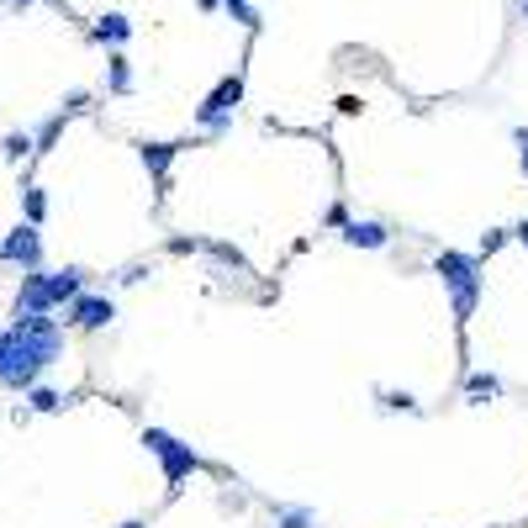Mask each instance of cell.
<instances>
[{"label":"cell","mask_w":528,"mask_h":528,"mask_svg":"<svg viewBox=\"0 0 528 528\" xmlns=\"http://www.w3.org/2000/svg\"><path fill=\"white\" fill-rule=\"evenodd\" d=\"M59 354L64 328L53 323V312H16V323L0 328V386L27 391Z\"/></svg>","instance_id":"6da1fadb"},{"label":"cell","mask_w":528,"mask_h":528,"mask_svg":"<svg viewBox=\"0 0 528 528\" xmlns=\"http://www.w3.org/2000/svg\"><path fill=\"white\" fill-rule=\"evenodd\" d=\"M433 275L444 280L449 301H455V323L465 328L470 317H476V307H481V259L460 254V249H444L439 259H433Z\"/></svg>","instance_id":"7a4b0ae2"},{"label":"cell","mask_w":528,"mask_h":528,"mask_svg":"<svg viewBox=\"0 0 528 528\" xmlns=\"http://www.w3.org/2000/svg\"><path fill=\"white\" fill-rule=\"evenodd\" d=\"M143 444H148V455L159 460L169 492H180V481H191L196 470H201V455H196V449L185 444V439H175L169 428H143Z\"/></svg>","instance_id":"3957f363"},{"label":"cell","mask_w":528,"mask_h":528,"mask_svg":"<svg viewBox=\"0 0 528 528\" xmlns=\"http://www.w3.org/2000/svg\"><path fill=\"white\" fill-rule=\"evenodd\" d=\"M238 101H243V74H228L212 96H206L201 106H196V122L206 127V132H228L233 127V111H238Z\"/></svg>","instance_id":"277c9868"},{"label":"cell","mask_w":528,"mask_h":528,"mask_svg":"<svg viewBox=\"0 0 528 528\" xmlns=\"http://www.w3.org/2000/svg\"><path fill=\"white\" fill-rule=\"evenodd\" d=\"M0 259L6 264H22V270H37L43 264V233H37V222H16L0 243Z\"/></svg>","instance_id":"5b68a950"},{"label":"cell","mask_w":528,"mask_h":528,"mask_svg":"<svg viewBox=\"0 0 528 528\" xmlns=\"http://www.w3.org/2000/svg\"><path fill=\"white\" fill-rule=\"evenodd\" d=\"M64 323H74V328H90V333H96V328H106L111 323V317H117V301H111V296H69L64 301Z\"/></svg>","instance_id":"8992f818"},{"label":"cell","mask_w":528,"mask_h":528,"mask_svg":"<svg viewBox=\"0 0 528 528\" xmlns=\"http://www.w3.org/2000/svg\"><path fill=\"white\" fill-rule=\"evenodd\" d=\"M16 312H53L43 264H37V270H27V275H22V286H16Z\"/></svg>","instance_id":"52a82bcc"},{"label":"cell","mask_w":528,"mask_h":528,"mask_svg":"<svg viewBox=\"0 0 528 528\" xmlns=\"http://www.w3.org/2000/svg\"><path fill=\"white\" fill-rule=\"evenodd\" d=\"M338 228H344V243H349V249H386V243H391V233L381 228V222L344 217V222H338Z\"/></svg>","instance_id":"ba28073f"},{"label":"cell","mask_w":528,"mask_h":528,"mask_svg":"<svg viewBox=\"0 0 528 528\" xmlns=\"http://www.w3.org/2000/svg\"><path fill=\"white\" fill-rule=\"evenodd\" d=\"M143 154V164H148V175H154V185H159V196H164V185H169V164H175V154L180 148L175 143H143L138 148Z\"/></svg>","instance_id":"9c48e42d"},{"label":"cell","mask_w":528,"mask_h":528,"mask_svg":"<svg viewBox=\"0 0 528 528\" xmlns=\"http://www.w3.org/2000/svg\"><path fill=\"white\" fill-rule=\"evenodd\" d=\"M43 275H48V301H53V312H59L69 296L85 291V270H43Z\"/></svg>","instance_id":"30bf717a"},{"label":"cell","mask_w":528,"mask_h":528,"mask_svg":"<svg viewBox=\"0 0 528 528\" xmlns=\"http://www.w3.org/2000/svg\"><path fill=\"white\" fill-rule=\"evenodd\" d=\"M90 37H96V43H111V48H122V43H127V37H132V22H127V16H122V11H106V16H101V22H96V27H90Z\"/></svg>","instance_id":"8fae6325"},{"label":"cell","mask_w":528,"mask_h":528,"mask_svg":"<svg viewBox=\"0 0 528 528\" xmlns=\"http://www.w3.org/2000/svg\"><path fill=\"white\" fill-rule=\"evenodd\" d=\"M465 396H470V402H497V396H502V375H492V370L465 375Z\"/></svg>","instance_id":"7c38bea8"},{"label":"cell","mask_w":528,"mask_h":528,"mask_svg":"<svg viewBox=\"0 0 528 528\" xmlns=\"http://www.w3.org/2000/svg\"><path fill=\"white\" fill-rule=\"evenodd\" d=\"M106 90H111V96H132V64L122 59V53H111V59H106Z\"/></svg>","instance_id":"4fadbf2b"},{"label":"cell","mask_w":528,"mask_h":528,"mask_svg":"<svg viewBox=\"0 0 528 528\" xmlns=\"http://www.w3.org/2000/svg\"><path fill=\"white\" fill-rule=\"evenodd\" d=\"M275 528H317V513L301 502H280L275 507Z\"/></svg>","instance_id":"5bb4252c"},{"label":"cell","mask_w":528,"mask_h":528,"mask_svg":"<svg viewBox=\"0 0 528 528\" xmlns=\"http://www.w3.org/2000/svg\"><path fill=\"white\" fill-rule=\"evenodd\" d=\"M64 402H69V396L53 391V386H37V381L27 386V407H32V412H59Z\"/></svg>","instance_id":"9a60e30c"},{"label":"cell","mask_w":528,"mask_h":528,"mask_svg":"<svg viewBox=\"0 0 528 528\" xmlns=\"http://www.w3.org/2000/svg\"><path fill=\"white\" fill-rule=\"evenodd\" d=\"M22 212H27V222H43V217H48V196H43V185H27V191H22Z\"/></svg>","instance_id":"2e32d148"},{"label":"cell","mask_w":528,"mask_h":528,"mask_svg":"<svg viewBox=\"0 0 528 528\" xmlns=\"http://www.w3.org/2000/svg\"><path fill=\"white\" fill-rule=\"evenodd\" d=\"M0 154H6L11 164H22V159H32V138H27V132H6V143H0Z\"/></svg>","instance_id":"e0dca14e"},{"label":"cell","mask_w":528,"mask_h":528,"mask_svg":"<svg viewBox=\"0 0 528 528\" xmlns=\"http://www.w3.org/2000/svg\"><path fill=\"white\" fill-rule=\"evenodd\" d=\"M381 396V412H418V396H407V391H375Z\"/></svg>","instance_id":"ac0fdd59"},{"label":"cell","mask_w":528,"mask_h":528,"mask_svg":"<svg viewBox=\"0 0 528 528\" xmlns=\"http://www.w3.org/2000/svg\"><path fill=\"white\" fill-rule=\"evenodd\" d=\"M222 6L233 11V22H243V27H259V11H254V0H222Z\"/></svg>","instance_id":"d6986e66"},{"label":"cell","mask_w":528,"mask_h":528,"mask_svg":"<svg viewBox=\"0 0 528 528\" xmlns=\"http://www.w3.org/2000/svg\"><path fill=\"white\" fill-rule=\"evenodd\" d=\"M201 249H212V254H217L222 264H238V270H243V254L233 249V243H201Z\"/></svg>","instance_id":"ffe728a7"},{"label":"cell","mask_w":528,"mask_h":528,"mask_svg":"<svg viewBox=\"0 0 528 528\" xmlns=\"http://www.w3.org/2000/svg\"><path fill=\"white\" fill-rule=\"evenodd\" d=\"M502 243H507V233H502V228H492V233H486V238H481V254H476V259H486V254H497V249H502Z\"/></svg>","instance_id":"44dd1931"},{"label":"cell","mask_w":528,"mask_h":528,"mask_svg":"<svg viewBox=\"0 0 528 528\" xmlns=\"http://www.w3.org/2000/svg\"><path fill=\"white\" fill-rule=\"evenodd\" d=\"M513 143H518V159H523V175H528V127L513 132Z\"/></svg>","instance_id":"7402d4cb"},{"label":"cell","mask_w":528,"mask_h":528,"mask_svg":"<svg viewBox=\"0 0 528 528\" xmlns=\"http://www.w3.org/2000/svg\"><path fill=\"white\" fill-rule=\"evenodd\" d=\"M518 243H523V249H528V222H523V228H518Z\"/></svg>","instance_id":"603a6c76"},{"label":"cell","mask_w":528,"mask_h":528,"mask_svg":"<svg viewBox=\"0 0 528 528\" xmlns=\"http://www.w3.org/2000/svg\"><path fill=\"white\" fill-rule=\"evenodd\" d=\"M222 6V0H201V11H217Z\"/></svg>","instance_id":"cb8c5ba5"},{"label":"cell","mask_w":528,"mask_h":528,"mask_svg":"<svg viewBox=\"0 0 528 528\" xmlns=\"http://www.w3.org/2000/svg\"><path fill=\"white\" fill-rule=\"evenodd\" d=\"M122 528H148V523H138V518H132V523H122Z\"/></svg>","instance_id":"d4e9b609"},{"label":"cell","mask_w":528,"mask_h":528,"mask_svg":"<svg viewBox=\"0 0 528 528\" xmlns=\"http://www.w3.org/2000/svg\"><path fill=\"white\" fill-rule=\"evenodd\" d=\"M11 6H37V0H11Z\"/></svg>","instance_id":"484cf974"},{"label":"cell","mask_w":528,"mask_h":528,"mask_svg":"<svg viewBox=\"0 0 528 528\" xmlns=\"http://www.w3.org/2000/svg\"><path fill=\"white\" fill-rule=\"evenodd\" d=\"M523 22H528V0H523Z\"/></svg>","instance_id":"4316f807"}]
</instances>
